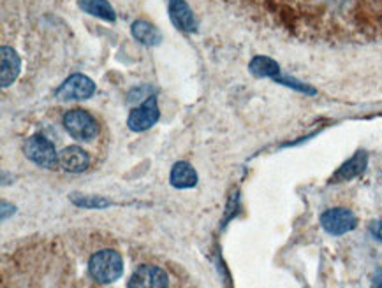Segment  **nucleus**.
Instances as JSON below:
<instances>
[{
    "instance_id": "1",
    "label": "nucleus",
    "mask_w": 382,
    "mask_h": 288,
    "mask_svg": "<svg viewBox=\"0 0 382 288\" xmlns=\"http://www.w3.org/2000/svg\"><path fill=\"white\" fill-rule=\"evenodd\" d=\"M88 271H90V276L97 283L110 285L122 276L123 260L119 251H114V249H103V251H97L90 258Z\"/></svg>"
},
{
    "instance_id": "2",
    "label": "nucleus",
    "mask_w": 382,
    "mask_h": 288,
    "mask_svg": "<svg viewBox=\"0 0 382 288\" xmlns=\"http://www.w3.org/2000/svg\"><path fill=\"white\" fill-rule=\"evenodd\" d=\"M63 127L69 136L81 143L94 141L99 134V125L92 114L83 110H72L63 116Z\"/></svg>"
},
{
    "instance_id": "3",
    "label": "nucleus",
    "mask_w": 382,
    "mask_h": 288,
    "mask_svg": "<svg viewBox=\"0 0 382 288\" xmlns=\"http://www.w3.org/2000/svg\"><path fill=\"white\" fill-rule=\"evenodd\" d=\"M23 153L28 160L44 169H55L59 165V153L55 152V146L41 134H36L25 141Z\"/></svg>"
},
{
    "instance_id": "4",
    "label": "nucleus",
    "mask_w": 382,
    "mask_h": 288,
    "mask_svg": "<svg viewBox=\"0 0 382 288\" xmlns=\"http://www.w3.org/2000/svg\"><path fill=\"white\" fill-rule=\"evenodd\" d=\"M95 94V83L85 74H72L57 90V99L62 102L87 101Z\"/></svg>"
},
{
    "instance_id": "5",
    "label": "nucleus",
    "mask_w": 382,
    "mask_h": 288,
    "mask_svg": "<svg viewBox=\"0 0 382 288\" xmlns=\"http://www.w3.org/2000/svg\"><path fill=\"white\" fill-rule=\"evenodd\" d=\"M321 225L331 236H342V234L351 232L358 225L356 214L343 207H333L321 214Z\"/></svg>"
},
{
    "instance_id": "6",
    "label": "nucleus",
    "mask_w": 382,
    "mask_h": 288,
    "mask_svg": "<svg viewBox=\"0 0 382 288\" xmlns=\"http://www.w3.org/2000/svg\"><path fill=\"white\" fill-rule=\"evenodd\" d=\"M159 116H161V111H159L157 99H155V95H152V97L145 99L143 104L129 114L127 125L134 132H145V130L152 129L157 123Z\"/></svg>"
},
{
    "instance_id": "7",
    "label": "nucleus",
    "mask_w": 382,
    "mask_h": 288,
    "mask_svg": "<svg viewBox=\"0 0 382 288\" xmlns=\"http://www.w3.org/2000/svg\"><path fill=\"white\" fill-rule=\"evenodd\" d=\"M168 274L155 265H139L130 276V288H168Z\"/></svg>"
},
{
    "instance_id": "8",
    "label": "nucleus",
    "mask_w": 382,
    "mask_h": 288,
    "mask_svg": "<svg viewBox=\"0 0 382 288\" xmlns=\"http://www.w3.org/2000/svg\"><path fill=\"white\" fill-rule=\"evenodd\" d=\"M59 165L62 171L79 174V172H85L88 169L90 156L79 146H68L59 153Z\"/></svg>"
},
{
    "instance_id": "9",
    "label": "nucleus",
    "mask_w": 382,
    "mask_h": 288,
    "mask_svg": "<svg viewBox=\"0 0 382 288\" xmlns=\"http://www.w3.org/2000/svg\"><path fill=\"white\" fill-rule=\"evenodd\" d=\"M0 55V85L2 88H9L20 74L21 59L11 46H2Z\"/></svg>"
},
{
    "instance_id": "10",
    "label": "nucleus",
    "mask_w": 382,
    "mask_h": 288,
    "mask_svg": "<svg viewBox=\"0 0 382 288\" xmlns=\"http://www.w3.org/2000/svg\"><path fill=\"white\" fill-rule=\"evenodd\" d=\"M170 18L178 30L192 34L197 30V21L192 9L189 8L185 0H170Z\"/></svg>"
},
{
    "instance_id": "11",
    "label": "nucleus",
    "mask_w": 382,
    "mask_h": 288,
    "mask_svg": "<svg viewBox=\"0 0 382 288\" xmlns=\"http://www.w3.org/2000/svg\"><path fill=\"white\" fill-rule=\"evenodd\" d=\"M368 165V153L367 152H358L356 155H352L351 158L343 162L340 165L339 171L335 172V176L331 178L333 183H340V181H349V179L356 178V176L361 174Z\"/></svg>"
},
{
    "instance_id": "12",
    "label": "nucleus",
    "mask_w": 382,
    "mask_h": 288,
    "mask_svg": "<svg viewBox=\"0 0 382 288\" xmlns=\"http://www.w3.org/2000/svg\"><path fill=\"white\" fill-rule=\"evenodd\" d=\"M130 32H132V37L145 46H159L162 43V34L159 28L145 20H136L130 25Z\"/></svg>"
},
{
    "instance_id": "13",
    "label": "nucleus",
    "mask_w": 382,
    "mask_h": 288,
    "mask_svg": "<svg viewBox=\"0 0 382 288\" xmlns=\"http://www.w3.org/2000/svg\"><path fill=\"white\" fill-rule=\"evenodd\" d=\"M170 181L174 188H192L197 183V172L189 162H177L171 169Z\"/></svg>"
},
{
    "instance_id": "14",
    "label": "nucleus",
    "mask_w": 382,
    "mask_h": 288,
    "mask_svg": "<svg viewBox=\"0 0 382 288\" xmlns=\"http://www.w3.org/2000/svg\"><path fill=\"white\" fill-rule=\"evenodd\" d=\"M79 9L87 12V14L101 18L104 21H114L117 20V12L111 8L108 0H78Z\"/></svg>"
},
{
    "instance_id": "15",
    "label": "nucleus",
    "mask_w": 382,
    "mask_h": 288,
    "mask_svg": "<svg viewBox=\"0 0 382 288\" xmlns=\"http://www.w3.org/2000/svg\"><path fill=\"white\" fill-rule=\"evenodd\" d=\"M248 70L256 78H272L277 79L280 76V65L270 56H254L252 62L248 63Z\"/></svg>"
},
{
    "instance_id": "16",
    "label": "nucleus",
    "mask_w": 382,
    "mask_h": 288,
    "mask_svg": "<svg viewBox=\"0 0 382 288\" xmlns=\"http://www.w3.org/2000/svg\"><path fill=\"white\" fill-rule=\"evenodd\" d=\"M71 200L81 207H106L110 206V200L103 197H92V195H71Z\"/></svg>"
},
{
    "instance_id": "17",
    "label": "nucleus",
    "mask_w": 382,
    "mask_h": 288,
    "mask_svg": "<svg viewBox=\"0 0 382 288\" xmlns=\"http://www.w3.org/2000/svg\"><path fill=\"white\" fill-rule=\"evenodd\" d=\"M275 81L282 83V85H285V86H291L292 90H298V92H303V94H310V95L315 94L314 88H310V86H308V85H303V83H300V81H298V79L280 78V76H279V78H277Z\"/></svg>"
},
{
    "instance_id": "18",
    "label": "nucleus",
    "mask_w": 382,
    "mask_h": 288,
    "mask_svg": "<svg viewBox=\"0 0 382 288\" xmlns=\"http://www.w3.org/2000/svg\"><path fill=\"white\" fill-rule=\"evenodd\" d=\"M372 288H382V269H379L377 274L374 276V283H372Z\"/></svg>"
}]
</instances>
